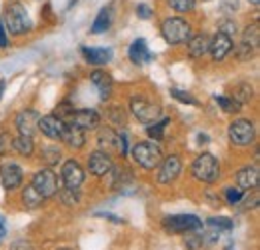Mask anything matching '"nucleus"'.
I'll return each mask as SVG.
<instances>
[{
    "label": "nucleus",
    "mask_w": 260,
    "mask_h": 250,
    "mask_svg": "<svg viewBox=\"0 0 260 250\" xmlns=\"http://www.w3.org/2000/svg\"><path fill=\"white\" fill-rule=\"evenodd\" d=\"M2 24H4V30H8L12 36H24L26 32L32 30V22H30L28 10H26V6L22 2L8 4Z\"/></svg>",
    "instance_id": "nucleus-1"
},
{
    "label": "nucleus",
    "mask_w": 260,
    "mask_h": 250,
    "mask_svg": "<svg viewBox=\"0 0 260 250\" xmlns=\"http://www.w3.org/2000/svg\"><path fill=\"white\" fill-rule=\"evenodd\" d=\"M190 174L194 176L198 182H206V184H214L220 176V162L216 160L214 154L210 152H202L194 158V162L190 164Z\"/></svg>",
    "instance_id": "nucleus-2"
},
{
    "label": "nucleus",
    "mask_w": 260,
    "mask_h": 250,
    "mask_svg": "<svg viewBox=\"0 0 260 250\" xmlns=\"http://www.w3.org/2000/svg\"><path fill=\"white\" fill-rule=\"evenodd\" d=\"M160 34L162 38L176 46V44H184L188 42V38L192 36V24L180 16H170V18H164L162 24H160Z\"/></svg>",
    "instance_id": "nucleus-3"
},
{
    "label": "nucleus",
    "mask_w": 260,
    "mask_h": 250,
    "mask_svg": "<svg viewBox=\"0 0 260 250\" xmlns=\"http://www.w3.org/2000/svg\"><path fill=\"white\" fill-rule=\"evenodd\" d=\"M128 154H132L134 162L140 168H144V170H154L162 162V150H160V146L154 144V142H150V140H144V142L134 144Z\"/></svg>",
    "instance_id": "nucleus-4"
},
{
    "label": "nucleus",
    "mask_w": 260,
    "mask_h": 250,
    "mask_svg": "<svg viewBox=\"0 0 260 250\" xmlns=\"http://www.w3.org/2000/svg\"><path fill=\"white\" fill-rule=\"evenodd\" d=\"M130 112L134 114V118L138 122H144V124H152L158 120L160 116V106L150 100L148 96H142V94H134L128 102Z\"/></svg>",
    "instance_id": "nucleus-5"
},
{
    "label": "nucleus",
    "mask_w": 260,
    "mask_h": 250,
    "mask_svg": "<svg viewBox=\"0 0 260 250\" xmlns=\"http://www.w3.org/2000/svg\"><path fill=\"white\" fill-rule=\"evenodd\" d=\"M228 138L234 146H250L256 140V128L250 118H234L228 126Z\"/></svg>",
    "instance_id": "nucleus-6"
},
{
    "label": "nucleus",
    "mask_w": 260,
    "mask_h": 250,
    "mask_svg": "<svg viewBox=\"0 0 260 250\" xmlns=\"http://www.w3.org/2000/svg\"><path fill=\"white\" fill-rule=\"evenodd\" d=\"M30 184H32L34 190H36L44 200L56 196V192L60 190V186H58V176H56V172H54L52 168H40L32 176V182H30Z\"/></svg>",
    "instance_id": "nucleus-7"
},
{
    "label": "nucleus",
    "mask_w": 260,
    "mask_h": 250,
    "mask_svg": "<svg viewBox=\"0 0 260 250\" xmlns=\"http://www.w3.org/2000/svg\"><path fill=\"white\" fill-rule=\"evenodd\" d=\"M162 228L172 232V234L196 232L202 228V220L194 214H174V216H166L162 220Z\"/></svg>",
    "instance_id": "nucleus-8"
},
{
    "label": "nucleus",
    "mask_w": 260,
    "mask_h": 250,
    "mask_svg": "<svg viewBox=\"0 0 260 250\" xmlns=\"http://www.w3.org/2000/svg\"><path fill=\"white\" fill-rule=\"evenodd\" d=\"M84 178H86V170H84V166L78 160L70 158V160H66L64 164H62V168H60V180L64 182V188L78 190V188L82 186Z\"/></svg>",
    "instance_id": "nucleus-9"
},
{
    "label": "nucleus",
    "mask_w": 260,
    "mask_h": 250,
    "mask_svg": "<svg viewBox=\"0 0 260 250\" xmlns=\"http://www.w3.org/2000/svg\"><path fill=\"white\" fill-rule=\"evenodd\" d=\"M182 172V160L176 154H170V157L162 158V162L158 164V184H172Z\"/></svg>",
    "instance_id": "nucleus-10"
},
{
    "label": "nucleus",
    "mask_w": 260,
    "mask_h": 250,
    "mask_svg": "<svg viewBox=\"0 0 260 250\" xmlns=\"http://www.w3.org/2000/svg\"><path fill=\"white\" fill-rule=\"evenodd\" d=\"M22 180H24V172L20 164L6 162L0 166V182L6 190H18L22 186Z\"/></svg>",
    "instance_id": "nucleus-11"
},
{
    "label": "nucleus",
    "mask_w": 260,
    "mask_h": 250,
    "mask_svg": "<svg viewBox=\"0 0 260 250\" xmlns=\"http://www.w3.org/2000/svg\"><path fill=\"white\" fill-rule=\"evenodd\" d=\"M64 128H66V122L60 120L56 114H46V116H40V120H38V130H40L46 138H50L52 142L62 140Z\"/></svg>",
    "instance_id": "nucleus-12"
},
{
    "label": "nucleus",
    "mask_w": 260,
    "mask_h": 250,
    "mask_svg": "<svg viewBox=\"0 0 260 250\" xmlns=\"http://www.w3.org/2000/svg\"><path fill=\"white\" fill-rule=\"evenodd\" d=\"M114 162H112V157L110 152H104V150H94L90 157H88V162H86V170L92 174V176H106L110 170H112Z\"/></svg>",
    "instance_id": "nucleus-13"
},
{
    "label": "nucleus",
    "mask_w": 260,
    "mask_h": 250,
    "mask_svg": "<svg viewBox=\"0 0 260 250\" xmlns=\"http://www.w3.org/2000/svg\"><path fill=\"white\" fill-rule=\"evenodd\" d=\"M68 120H70L68 124L80 128L82 132L100 128V114H98L96 110H92V108H80V110H74V114H72Z\"/></svg>",
    "instance_id": "nucleus-14"
},
{
    "label": "nucleus",
    "mask_w": 260,
    "mask_h": 250,
    "mask_svg": "<svg viewBox=\"0 0 260 250\" xmlns=\"http://www.w3.org/2000/svg\"><path fill=\"white\" fill-rule=\"evenodd\" d=\"M232 46H234V42H232L230 36L222 34V32H216L210 38V42H208V52H210V56H212L214 63H222L228 54H230Z\"/></svg>",
    "instance_id": "nucleus-15"
},
{
    "label": "nucleus",
    "mask_w": 260,
    "mask_h": 250,
    "mask_svg": "<svg viewBox=\"0 0 260 250\" xmlns=\"http://www.w3.org/2000/svg\"><path fill=\"white\" fill-rule=\"evenodd\" d=\"M38 120H40V114L32 110V108H26V110H20L14 118V126L20 134L24 136H34V132L38 130Z\"/></svg>",
    "instance_id": "nucleus-16"
},
{
    "label": "nucleus",
    "mask_w": 260,
    "mask_h": 250,
    "mask_svg": "<svg viewBox=\"0 0 260 250\" xmlns=\"http://www.w3.org/2000/svg\"><path fill=\"white\" fill-rule=\"evenodd\" d=\"M90 82L94 84V88L98 90V98L102 102H106L110 96H112V90H114V80L112 76L106 72V70H94L90 72Z\"/></svg>",
    "instance_id": "nucleus-17"
},
{
    "label": "nucleus",
    "mask_w": 260,
    "mask_h": 250,
    "mask_svg": "<svg viewBox=\"0 0 260 250\" xmlns=\"http://www.w3.org/2000/svg\"><path fill=\"white\" fill-rule=\"evenodd\" d=\"M260 182V172L256 166H242L236 174V184L240 190H256Z\"/></svg>",
    "instance_id": "nucleus-18"
},
{
    "label": "nucleus",
    "mask_w": 260,
    "mask_h": 250,
    "mask_svg": "<svg viewBox=\"0 0 260 250\" xmlns=\"http://www.w3.org/2000/svg\"><path fill=\"white\" fill-rule=\"evenodd\" d=\"M128 58L132 64H148L152 60V52L148 50V44L144 38H136L128 48Z\"/></svg>",
    "instance_id": "nucleus-19"
},
{
    "label": "nucleus",
    "mask_w": 260,
    "mask_h": 250,
    "mask_svg": "<svg viewBox=\"0 0 260 250\" xmlns=\"http://www.w3.org/2000/svg\"><path fill=\"white\" fill-rule=\"evenodd\" d=\"M208 42H210V36L208 34H204V32L192 34L188 38V56L192 60H200L208 52Z\"/></svg>",
    "instance_id": "nucleus-20"
},
{
    "label": "nucleus",
    "mask_w": 260,
    "mask_h": 250,
    "mask_svg": "<svg viewBox=\"0 0 260 250\" xmlns=\"http://www.w3.org/2000/svg\"><path fill=\"white\" fill-rule=\"evenodd\" d=\"M82 56L88 64H94V66H102V64H108L112 60V50L110 48H90V46H82Z\"/></svg>",
    "instance_id": "nucleus-21"
},
{
    "label": "nucleus",
    "mask_w": 260,
    "mask_h": 250,
    "mask_svg": "<svg viewBox=\"0 0 260 250\" xmlns=\"http://www.w3.org/2000/svg\"><path fill=\"white\" fill-rule=\"evenodd\" d=\"M62 142H64L68 148H72V150H80V148L86 144V136H84V132H82L80 128H76V126L66 122L64 134H62Z\"/></svg>",
    "instance_id": "nucleus-22"
},
{
    "label": "nucleus",
    "mask_w": 260,
    "mask_h": 250,
    "mask_svg": "<svg viewBox=\"0 0 260 250\" xmlns=\"http://www.w3.org/2000/svg\"><path fill=\"white\" fill-rule=\"evenodd\" d=\"M12 150L16 154L24 158H30L36 150V144H34L32 136H24V134H18V136H12Z\"/></svg>",
    "instance_id": "nucleus-23"
},
{
    "label": "nucleus",
    "mask_w": 260,
    "mask_h": 250,
    "mask_svg": "<svg viewBox=\"0 0 260 250\" xmlns=\"http://www.w3.org/2000/svg\"><path fill=\"white\" fill-rule=\"evenodd\" d=\"M116 140H118V132L114 128L104 126V128L98 130V146H100V150H104V152L116 150Z\"/></svg>",
    "instance_id": "nucleus-24"
},
{
    "label": "nucleus",
    "mask_w": 260,
    "mask_h": 250,
    "mask_svg": "<svg viewBox=\"0 0 260 250\" xmlns=\"http://www.w3.org/2000/svg\"><path fill=\"white\" fill-rule=\"evenodd\" d=\"M110 24H112V8L110 6H104V8H100L98 16L94 18V22L90 26V32L92 34H104V32L110 28Z\"/></svg>",
    "instance_id": "nucleus-25"
},
{
    "label": "nucleus",
    "mask_w": 260,
    "mask_h": 250,
    "mask_svg": "<svg viewBox=\"0 0 260 250\" xmlns=\"http://www.w3.org/2000/svg\"><path fill=\"white\" fill-rule=\"evenodd\" d=\"M40 160L46 164V168L56 166L62 160V150L56 144H44V146H40Z\"/></svg>",
    "instance_id": "nucleus-26"
},
{
    "label": "nucleus",
    "mask_w": 260,
    "mask_h": 250,
    "mask_svg": "<svg viewBox=\"0 0 260 250\" xmlns=\"http://www.w3.org/2000/svg\"><path fill=\"white\" fill-rule=\"evenodd\" d=\"M110 174V184L112 186H126L128 182H132V172L128 166H112Z\"/></svg>",
    "instance_id": "nucleus-27"
},
{
    "label": "nucleus",
    "mask_w": 260,
    "mask_h": 250,
    "mask_svg": "<svg viewBox=\"0 0 260 250\" xmlns=\"http://www.w3.org/2000/svg\"><path fill=\"white\" fill-rule=\"evenodd\" d=\"M260 42V28H258V22H252V24H248L246 26V30L242 32V42L240 44H244V46H248V48H256Z\"/></svg>",
    "instance_id": "nucleus-28"
},
{
    "label": "nucleus",
    "mask_w": 260,
    "mask_h": 250,
    "mask_svg": "<svg viewBox=\"0 0 260 250\" xmlns=\"http://www.w3.org/2000/svg\"><path fill=\"white\" fill-rule=\"evenodd\" d=\"M42 202H44V198L34 190L32 184H28V186L22 190V204L26 208H38Z\"/></svg>",
    "instance_id": "nucleus-29"
},
{
    "label": "nucleus",
    "mask_w": 260,
    "mask_h": 250,
    "mask_svg": "<svg viewBox=\"0 0 260 250\" xmlns=\"http://www.w3.org/2000/svg\"><path fill=\"white\" fill-rule=\"evenodd\" d=\"M170 122H172L170 118H162V120H156L152 124H146L148 138H152V140H164V130H166V126L170 124Z\"/></svg>",
    "instance_id": "nucleus-30"
},
{
    "label": "nucleus",
    "mask_w": 260,
    "mask_h": 250,
    "mask_svg": "<svg viewBox=\"0 0 260 250\" xmlns=\"http://www.w3.org/2000/svg\"><path fill=\"white\" fill-rule=\"evenodd\" d=\"M232 98H234L240 106H244V104L250 102V98H252V86H250V84H236Z\"/></svg>",
    "instance_id": "nucleus-31"
},
{
    "label": "nucleus",
    "mask_w": 260,
    "mask_h": 250,
    "mask_svg": "<svg viewBox=\"0 0 260 250\" xmlns=\"http://www.w3.org/2000/svg\"><path fill=\"white\" fill-rule=\"evenodd\" d=\"M214 100L218 102V106L228 112V114H234V112H240L242 110V106L232 98V96H214Z\"/></svg>",
    "instance_id": "nucleus-32"
},
{
    "label": "nucleus",
    "mask_w": 260,
    "mask_h": 250,
    "mask_svg": "<svg viewBox=\"0 0 260 250\" xmlns=\"http://www.w3.org/2000/svg\"><path fill=\"white\" fill-rule=\"evenodd\" d=\"M168 6L178 14H186L196 8V0H168Z\"/></svg>",
    "instance_id": "nucleus-33"
},
{
    "label": "nucleus",
    "mask_w": 260,
    "mask_h": 250,
    "mask_svg": "<svg viewBox=\"0 0 260 250\" xmlns=\"http://www.w3.org/2000/svg\"><path fill=\"white\" fill-rule=\"evenodd\" d=\"M56 194L60 196V200H62L64 204H78V202H80V194H78V190H72V188H60Z\"/></svg>",
    "instance_id": "nucleus-34"
},
{
    "label": "nucleus",
    "mask_w": 260,
    "mask_h": 250,
    "mask_svg": "<svg viewBox=\"0 0 260 250\" xmlns=\"http://www.w3.org/2000/svg\"><path fill=\"white\" fill-rule=\"evenodd\" d=\"M206 224H208L210 228L218 230V232H220V230H226L228 232V230H232V228H234V222H232L230 218H224V216H220V218H218V216H216V218H208Z\"/></svg>",
    "instance_id": "nucleus-35"
},
{
    "label": "nucleus",
    "mask_w": 260,
    "mask_h": 250,
    "mask_svg": "<svg viewBox=\"0 0 260 250\" xmlns=\"http://www.w3.org/2000/svg\"><path fill=\"white\" fill-rule=\"evenodd\" d=\"M170 94H172L178 102H182V104H192V106L198 104V100H196L194 96H190L188 92H182L180 88H170Z\"/></svg>",
    "instance_id": "nucleus-36"
},
{
    "label": "nucleus",
    "mask_w": 260,
    "mask_h": 250,
    "mask_svg": "<svg viewBox=\"0 0 260 250\" xmlns=\"http://www.w3.org/2000/svg\"><path fill=\"white\" fill-rule=\"evenodd\" d=\"M116 150H118V154L124 158L128 157V134L126 132H118V140H116Z\"/></svg>",
    "instance_id": "nucleus-37"
},
{
    "label": "nucleus",
    "mask_w": 260,
    "mask_h": 250,
    "mask_svg": "<svg viewBox=\"0 0 260 250\" xmlns=\"http://www.w3.org/2000/svg\"><path fill=\"white\" fill-rule=\"evenodd\" d=\"M218 32H222V34H226V36H234L236 34V22L232 20V18H224V20H220L218 22Z\"/></svg>",
    "instance_id": "nucleus-38"
},
{
    "label": "nucleus",
    "mask_w": 260,
    "mask_h": 250,
    "mask_svg": "<svg viewBox=\"0 0 260 250\" xmlns=\"http://www.w3.org/2000/svg\"><path fill=\"white\" fill-rule=\"evenodd\" d=\"M224 196H226V202L228 204H238L240 200H242V190L240 188H234V186H228L224 190Z\"/></svg>",
    "instance_id": "nucleus-39"
},
{
    "label": "nucleus",
    "mask_w": 260,
    "mask_h": 250,
    "mask_svg": "<svg viewBox=\"0 0 260 250\" xmlns=\"http://www.w3.org/2000/svg\"><path fill=\"white\" fill-rule=\"evenodd\" d=\"M12 148V136L8 132H0V157H6Z\"/></svg>",
    "instance_id": "nucleus-40"
},
{
    "label": "nucleus",
    "mask_w": 260,
    "mask_h": 250,
    "mask_svg": "<svg viewBox=\"0 0 260 250\" xmlns=\"http://www.w3.org/2000/svg\"><path fill=\"white\" fill-rule=\"evenodd\" d=\"M74 114V106H70V102L64 100V102H60L58 104V110H56V116L60 118V120H64V118H70Z\"/></svg>",
    "instance_id": "nucleus-41"
},
{
    "label": "nucleus",
    "mask_w": 260,
    "mask_h": 250,
    "mask_svg": "<svg viewBox=\"0 0 260 250\" xmlns=\"http://www.w3.org/2000/svg\"><path fill=\"white\" fill-rule=\"evenodd\" d=\"M136 16H138L140 20H150V18L154 16V10H152L148 4H138V6H136Z\"/></svg>",
    "instance_id": "nucleus-42"
},
{
    "label": "nucleus",
    "mask_w": 260,
    "mask_h": 250,
    "mask_svg": "<svg viewBox=\"0 0 260 250\" xmlns=\"http://www.w3.org/2000/svg\"><path fill=\"white\" fill-rule=\"evenodd\" d=\"M112 108H114L116 112H112L108 118H110L112 122H116V124H122V122H124V118H126V114L122 112V108H120V106H112Z\"/></svg>",
    "instance_id": "nucleus-43"
},
{
    "label": "nucleus",
    "mask_w": 260,
    "mask_h": 250,
    "mask_svg": "<svg viewBox=\"0 0 260 250\" xmlns=\"http://www.w3.org/2000/svg\"><path fill=\"white\" fill-rule=\"evenodd\" d=\"M8 46V34L4 30V24L0 22V48H6Z\"/></svg>",
    "instance_id": "nucleus-44"
},
{
    "label": "nucleus",
    "mask_w": 260,
    "mask_h": 250,
    "mask_svg": "<svg viewBox=\"0 0 260 250\" xmlns=\"http://www.w3.org/2000/svg\"><path fill=\"white\" fill-rule=\"evenodd\" d=\"M4 234H6V226H4V220L0 216V242L4 240Z\"/></svg>",
    "instance_id": "nucleus-45"
},
{
    "label": "nucleus",
    "mask_w": 260,
    "mask_h": 250,
    "mask_svg": "<svg viewBox=\"0 0 260 250\" xmlns=\"http://www.w3.org/2000/svg\"><path fill=\"white\" fill-rule=\"evenodd\" d=\"M4 88H6V82L0 80V98H2V94H4Z\"/></svg>",
    "instance_id": "nucleus-46"
},
{
    "label": "nucleus",
    "mask_w": 260,
    "mask_h": 250,
    "mask_svg": "<svg viewBox=\"0 0 260 250\" xmlns=\"http://www.w3.org/2000/svg\"><path fill=\"white\" fill-rule=\"evenodd\" d=\"M248 2H250L252 6H258V4H260V0H248Z\"/></svg>",
    "instance_id": "nucleus-47"
},
{
    "label": "nucleus",
    "mask_w": 260,
    "mask_h": 250,
    "mask_svg": "<svg viewBox=\"0 0 260 250\" xmlns=\"http://www.w3.org/2000/svg\"><path fill=\"white\" fill-rule=\"evenodd\" d=\"M204 2H206V0H204Z\"/></svg>",
    "instance_id": "nucleus-48"
}]
</instances>
